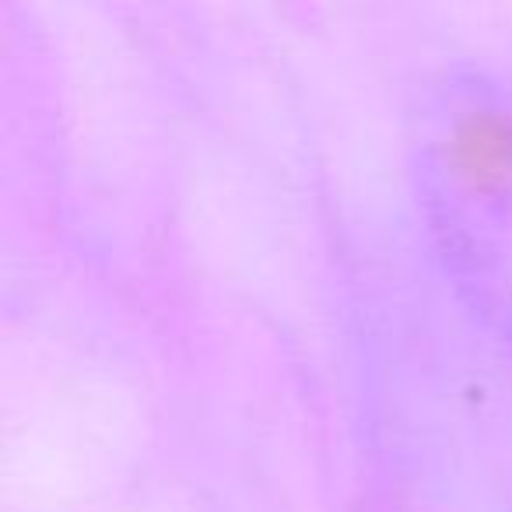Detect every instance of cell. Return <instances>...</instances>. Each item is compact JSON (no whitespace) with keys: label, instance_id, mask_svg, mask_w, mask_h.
I'll use <instances>...</instances> for the list:
<instances>
[{"label":"cell","instance_id":"6da1fadb","mask_svg":"<svg viewBox=\"0 0 512 512\" xmlns=\"http://www.w3.org/2000/svg\"><path fill=\"white\" fill-rule=\"evenodd\" d=\"M414 169L456 285L512 351V88L439 74L414 113Z\"/></svg>","mask_w":512,"mask_h":512}]
</instances>
